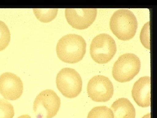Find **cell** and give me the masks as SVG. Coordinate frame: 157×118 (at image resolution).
<instances>
[{"label": "cell", "mask_w": 157, "mask_h": 118, "mask_svg": "<svg viewBox=\"0 0 157 118\" xmlns=\"http://www.w3.org/2000/svg\"><path fill=\"white\" fill-rule=\"evenodd\" d=\"M86 47V42L83 37L77 34H67L59 40L56 45V53L62 61L75 64L83 58Z\"/></svg>", "instance_id": "1"}, {"label": "cell", "mask_w": 157, "mask_h": 118, "mask_svg": "<svg viewBox=\"0 0 157 118\" xmlns=\"http://www.w3.org/2000/svg\"><path fill=\"white\" fill-rule=\"evenodd\" d=\"M109 26L118 39L128 41L135 37L137 32V18L132 11L128 9H119L113 14Z\"/></svg>", "instance_id": "2"}, {"label": "cell", "mask_w": 157, "mask_h": 118, "mask_svg": "<svg viewBox=\"0 0 157 118\" xmlns=\"http://www.w3.org/2000/svg\"><path fill=\"white\" fill-rule=\"evenodd\" d=\"M140 68V59L132 53L121 56L114 63L112 75L116 81L125 83L132 80L139 73Z\"/></svg>", "instance_id": "3"}, {"label": "cell", "mask_w": 157, "mask_h": 118, "mask_svg": "<svg viewBox=\"0 0 157 118\" xmlns=\"http://www.w3.org/2000/svg\"><path fill=\"white\" fill-rule=\"evenodd\" d=\"M117 52L115 40L107 34H101L93 39L90 45V54L93 60L99 64H107Z\"/></svg>", "instance_id": "4"}, {"label": "cell", "mask_w": 157, "mask_h": 118, "mask_svg": "<svg viewBox=\"0 0 157 118\" xmlns=\"http://www.w3.org/2000/svg\"><path fill=\"white\" fill-rule=\"evenodd\" d=\"M56 84L58 89L66 98H76L82 90L81 76L73 68H64L60 70L57 75Z\"/></svg>", "instance_id": "5"}, {"label": "cell", "mask_w": 157, "mask_h": 118, "mask_svg": "<svg viewBox=\"0 0 157 118\" xmlns=\"http://www.w3.org/2000/svg\"><path fill=\"white\" fill-rule=\"evenodd\" d=\"M60 105V99L56 93L52 90H45L35 98L33 111L37 118H52L56 115Z\"/></svg>", "instance_id": "6"}, {"label": "cell", "mask_w": 157, "mask_h": 118, "mask_svg": "<svg viewBox=\"0 0 157 118\" xmlns=\"http://www.w3.org/2000/svg\"><path fill=\"white\" fill-rule=\"evenodd\" d=\"M113 85L107 77L94 76L89 81L87 87L88 95L93 101L105 102L109 101L113 95Z\"/></svg>", "instance_id": "7"}, {"label": "cell", "mask_w": 157, "mask_h": 118, "mask_svg": "<svg viewBox=\"0 0 157 118\" xmlns=\"http://www.w3.org/2000/svg\"><path fill=\"white\" fill-rule=\"evenodd\" d=\"M96 9H67L65 16L68 23L73 28L83 30L88 28L95 20Z\"/></svg>", "instance_id": "8"}, {"label": "cell", "mask_w": 157, "mask_h": 118, "mask_svg": "<svg viewBox=\"0 0 157 118\" xmlns=\"http://www.w3.org/2000/svg\"><path fill=\"white\" fill-rule=\"evenodd\" d=\"M23 84L19 77L10 72L0 76V94L6 100L15 101L23 92Z\"/></svg>", "instance_id": "9"}, {"label": "cell", "mask_w": 157, "mask_h": 118, "mask_svg": "<svg viewBox=\"0 0 157 118\" xmlns=\"http://www.w3.org/2000/svg\"><path fill=\"white\" fill-rule=\"evenodd\" d=\"M132 96L136 104L142 108L150 106L151 77H140L135 83L132 90Z\"/></svg>", "instance_id": "10"}, {"label": "cell", "mask_w": 157, "mask_h": 118, "mask_svg": "<svg viewBox=\"0 0 157 118\" xmlns=\"http://www.w3.org/2000/svg\"><path fill=\"white\" fill-rule=\"evenodd\" d=\"M111 108L115 118H135V107L126 98H119L113 103Z\"/></svg>", "instance_id": "11"}, {"label": "cell", "mask_w": 157, "mask_h": 118, "mask_svg": "<svg viewBox=\"0 0 157 118\" xmlns=\"http://www.w3.org/2000/svg\"><path fill=\"white\" fill-rule=\"evenodd\" d=\"M34 14L37 19L41 22H50L56 18L58 9H34Z\"/></svg>", "instance_id": "12"}, {"label": "cell", "mask_w": 157, "mask_h": 118, "mask_svg": "<svg viewBox=\"0 0 157 118\" xmlns=\"http://www.w3.org/2000/svg\"><path fill=\"white\" fill-rule=\"evenodd\" d=\"M87 118H114L112 110L107 106L94 108L89 112Z\"/></svg>", "instance_id": "13"}, {"label": "cell", "mask_w": 157, "mask_h": 118, "mask_svg": "<svg viewBox=\"0 0 157 118\" xmlns=\"http://www.w3.org/2000/svg\"><path fill=\"white\" fill-rule=\"evenodd\" d=\"M11 40V34L8 26L0 20V51L9 45Z\"/></svg>", "instance_id": "14"}, {"label": "cell", "mask_w": 157, "mask_h": 118, "mask_svg": "<svg viewBox=\"0 0 157 118\" xmlns=\"http://www.w3.org/2000/svg\"><path fill=\"white\" fill-rule=\"evenodd\" d=\"M14 115L13 105L5 99H0V118H13Z\"/></svg>", "instance_id": "15"}, {"label": "cell", "mask_w": 157, "mask_h": 118, "mask_svg": "<svg viewBox=\"0 0 157 118\" xmlns=\"http://www.w3.org/2000/svg\"><path fill=\"white\" fill-rule=\"evenodd\" d=\"M140 40L145 48L150 49V22L146 23L143 26L140 33Z\"/></svg>", "instance_id": "16"}, {"label": "cell", "mask_w": 157, "mask_h": 118, "mask_svg": "<svg viewBox=\"0 0 157 118\" xmlns=\"http://www.w3.org/2000/svg\"><path fill=\"white\" fill-rule=\"evenodd\" d=\"M17 118H32L30 116L28 115H23L20 116Z\"/></svg>", "instance_id": "17"}, {"label": "cell", "mask_w": 157, "mask_h": 118, "mask_svg": "<svg viewBox=\"0 0 157 118\" xmlns=\"http://www.w3.org/2000/svg\"><path fill=\"white\" fill-rule=\"evenodd\" d=\"M142 118H151V114L148 113L145 115Z\"/></svg>", "instance_id": "18"}]
</instances>
